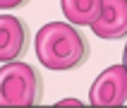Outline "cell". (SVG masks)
Segmentation results:
<instances>
[{
    "label": "cell",
    "mask_w": 127,
    "mask_h": 108,
    "mask_svg": "<svg viewBox=\"0 0 127 108\" xmlns=\"http://www.w3.org/2000/svg\"><path fill=\"white\" fill-rule=\"evenodd\" d=\"M60 7L65 19L74 27H91L101 17L103 0H60Z\"/></svg>",
    "instance_id": "obj_6"
},
{
    "label": "cell",
    "mask_w": 127,
    "mask_h": 108,
    "mask_svg": "<svg viewBox=\"0 0 127 108\" xmlns=\"http://www.w3.org/2000/svg\"><path fill=\"white\" fill-rule=\"evenodd\" d=\"M58 106H82V103H79L77 99H65V101H60Z\"/></svg>",
    "instance_id": "obj_8"
},
{
    "label": "cell",
    "mask_w": 127,
    "mask_h": 108,
    "mask_svg": "<svg viewBox=\"0 0 127 108\" xmlns=\"http://www.w3.org/2000/svg\"><path fill=\"white\" fill-rule=\"evenodd\" d=\"M91 106H125L127 103V67L113 65L94 79L89 89Z\"/></svg>",
    "instance_id": "obj_3"
},
{
    "label": "cell",
    "mask_w": 127,
    "mask_h": 108,
    "mask_svg": "<svg viewBox=\"0 0 127 108\" xmlns=\"http://www.w3.org/2000/svg\"><path fill=\"white\" fill-rule=\"evenodd\" d=\"M98 38H122L127 36V0H103L101 17L91 24Z\"/></svg>",
    "instance_id": "obj_5"
},
{
    "label": "cell",
    "mask_w": 127,
    "mask_h": 108,
    "mask_svg": "<svg viewBox=\"0 0 127 108\" xmlns=\"http://www.w3.org/2000/svg\"><path fill=\"white\" fill-rule=\"evenodd\" d=\"M122 63H125V67H127V46H125V53H122Z\"/></svg>",
    "instance_id": "obj_9"
},
{
    "label": "cell",
    "mask_w": 127,
    "mask_h": 108,
    "mask_svg": "<svg viewBox=\"0 0 127 108\" xmlns=\"http://www.w3.org/2000/svg\"><path fill=\"white\" fill-rule=\"evenodd\" d=\"M29 0H0V10H14V7L27 5Z\"/></svg>",
    "instance_id": "obj_7"
},
{
    "label": "cell",
    "mask_w": 127,
    "mask_h": 108,
    "mask_svg": "<svg viewBox=\"0 0 127 108\" xmlns=\"http://www.w3.org/2000/svg\"><path fill=\"white\" fill-rule=\"evenodd\" d=\"M41 101V77L27 63L10 60L0 67V106H36Z\"/></svg>",
    "instance_id": "obj_2"
},
{
    "label": "cell",
    "mask_w": 127,
    "mask_h": 108,
    "mask_svg": "<svg viewBox=\"0 0 127 108\" xmlns=\"http://www.w3.org/2000/svg\"><path fill=\"white\" fill-rule=\"evenodd\" d=\"M29 34L19 17L0 14V63H10L27 50Z\"/></svg>",
    "instance_id": "obj_4"
},
{
    "label": "cell",
    "mask_w": 127,
    "mask_h": 108,
    "mask_svg": "<svg viewBox=\"0 0 127 108\" xmlns=\"http://www.w3.org/2000/svg\"><path fill=\"white\" fill-rule=\"evenodd\" d=\"M34 50L38 63L55 72L74 70L89 58V43L72 22H50L41 27L34 38Z\"/></svg>",
    "instance_id": "obj_1"
}]
</instances>
